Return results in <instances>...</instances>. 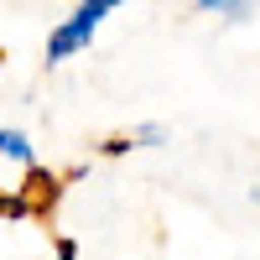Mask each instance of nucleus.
<instances>
[{"instance_id":"1","label":"nucleus","mask_w":260,"mask_h":260,"mask_svg":"<svg viewBox=\"0 0 260 260\" xmlns=\"http://www.w3.org/2000/svg\"><path fill=\"white\" fill-rule=\"evenodd\" d=\"M99 21H104V11H94V6H83V0H78V11H73V16H62L57 26H52V37H47V62H62V57L83 52V47L94 42Z\"/></svg>"},{"instance_id":"2","label":"nucleus","mask_w":260,"mask_h":260,"mask_svg":"<svg viewBox=\"0 0 260 260\" xmlns=\"http://www.w3.org/2000/svg\"><path fill=\"white\" fill-rule=\"evenodd\" d=\"M52 198H57V177H52V172H42V167H26V187H21V203L37 213V208H47Z\"/></svg>"},{"instance_id":"3","label":"nucleus","mask_w":260,"mask_h":260,"mask_svg":"<svg viewBox=\"0 0 260 260\" xmlns=\"http://www.w3.org/2000/svg\"><path fill=\"white\" fill-rule=\"evenodd\" d=\"M0 156H6V161H21V167H37V161H31V141L21 136V130H0Z\"/></svg>"},{"instance_id":"4","label":"nucleus","mask_w":260,"mask_h":260,"mask_svg":"<svg viewBox=\"0 0 260 260\" xmlns=\"http://www.w3.org/2000/svg\"><path fill=\"white\" fill-rule=\"evenodd\" d=\"M198 11H208V16H229V21H245V16H250V0H198Z\"/></svg>"},{"instance_id":"5","label":"nucleus","mask_w":260,"mask_h":260,"mask_svg":"<svg viewBox=\"0 0 260 260\" xmlns=\"http://www.w3.org/2000/svg\"><path fill=\"white\" fill-rule=\"evenodd\" d=\"M21 213H31L21 203V192H0V219H21Z\"/></svg>"},{"instance_id":"6","label":"nucleus","mask_w":260,"mask_h":260,"mask_svg":"<svg viewBox=\"0 0 260 260\" xmlns=\"http://www.w3.org/2000/svg\"><path fill=\"white\" fill-rule=\"evenodd\" d=\"M136 141H141V146H161V141H167V130H161V125H141V130H136Z\"/></svg>"},{"instance_id":"7","label":"nucleus","mask_w":260,"mask_h":260,"mask_svg":"<svg viewBox=\"0 0 260 260\" xmlns=\"http://www.w3.org/2000/svg\"><path fill=\"white\" fill-rule=\"evenodd\" d=\"M57 260H78V245L73 240H57Z\"/></svg>"},{"instance_id":"8","label":"nucleus","mask_w":260,"mask_h":260,"mask_svg":"<svg viewBox=\"0 0 260 260\" xmlns=\"http://www.w3.org/2000/svg\"><path fill=\"white\" fill-rule=\"evenodd\" d=\"M83 6H94V11H115L120 0H83Z\"/></svg>"},{"instance_id":"9","label":"nucleus","mask_w":260,"mask_h":260,"mask_svg":"<svg viewBox=\"0 0 260 260\" xmlns=\"http://www.w3.org/2000/svg\"><path fill=\"white\" fill-rule=\"evenodd\" d=\"M255 203H260V182H255Z\"/></svg>"}]
</instances>
